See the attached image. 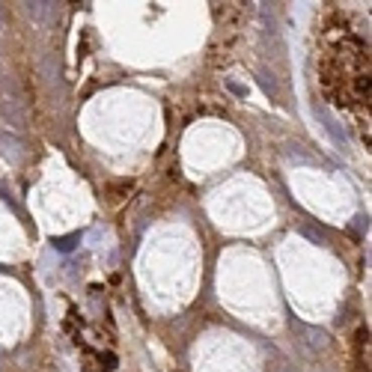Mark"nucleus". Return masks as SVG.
<instances>
[{"label":"nucleus","mask_w":372,"mask_h":372,"mask_svg":"<svg viewBox=\"0 0 372 372\" xmlns=\"http://www.w3.org/2000/svg\"><path fill=\"white\" fill-rule=\"evenodd\" d=\"M78 241H81L78 233H71V236H60V238H54V250H57V253H71Z\"/></svg>","instance_id":"nucleus-1"},{"label":"nucleus","mask_w":372,"mask_h":372,"mask_svg":"<svg viewBox=\"0 0 372 372\" xmlns=\"http://www.w3.org/2000/svg\"><path fill=\"white\" fill-rule=\"evenodd\" d=\"M96 360H99V369H102V372H113L116 366H119V360H116V354H113V351H99V354H96Z\"/></svg>","instance_id":"nucleus-2"}]
</instances>
